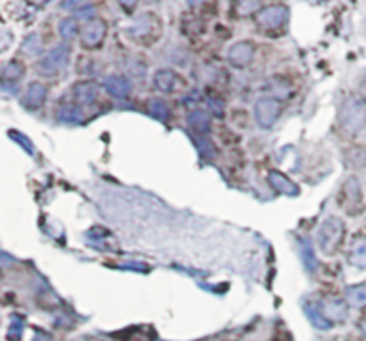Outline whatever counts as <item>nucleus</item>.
<instances>
[{
    "instance_id": "4",
    "label": "nucleus",
    "mask_w": 366,
    "mask_h": 341,
    "mask_svg": "<svg viewBox=\"0 0 366 341\" xmlns=\"http://www.w3.org/2000/svg\"><path fill=\"white\" fill-rule=\"evenodd\" d=\"M108 36V24L102 18H93L81 29V45L88 50H95L104 45Z\"/></svg>"
},
{
    "instance_id": "23",
    "label": "nucleus",
    "mask_w": 366,
    "mask_h": 341,
    "mask_svg": "<svg viewBox=\"0 0 366 341\" xmlns=\"http://www.w3.org/2000/svg\"><path fill=\"white\" fill-rule=\"evenodd\" d=\"M24 72L25 70L22 63L11 61L4 66V70H2V77L8 79V81H18V79L24 75Z\"/></svg>"
},
{
    "instance_id": "22",
    "label": "nucleus",
    "mask_w": 366,
    "mask_h": 341,
    "mask_svg": "<svg viewBox=\"0 0 366 341\" xmlns=\"http://www.w3.org/2000/svg\"><path fill=\"white\" fill-rule=\"evenodd\" d=\"M298 247H300V252H302L300 257H302V261H304V264L307 266V270H309V272L316 270V257H314L309 243H306L304 240H298Z\"/></svg>"
},
{
    "instance_id": "31",
    "label": "nucleus",
    "mask_w": 366,
    "mask_h": 341,
    "mask_svg": "<svg viewBox=\"0 0 366 341\" xmlns=\"http://www.w3.org/2000/svg\"><path fill=\"white\" fill-rule=\"evenodd\" d=\"M33 341H52V338H50L47 333H36L34 334Z\"/></svg>"
},
{
    "instance_id": "17",
    "label": "nucleus",
    "mask_w": 366,
    "mask_h": 341,
    "mask_svg": "<svg viewBox=\"0 0 366 341\" xmlns=\"http://www.w3.org/2000/svg\"><path fill=\"white\" fill-rule=\"evenodd\" d=\"M322 313H323V317H325L327 320L332 324V321L345 320L346 315H349V311H346V305L343 304L342 301H329L323 304Z\"/></svg>"
},
{
    "instance_id": "2",
    "label": "nucleus",
    "mask_w": 366,
    "mask_h": 341,
    "mask_svg": "<svg viewBox=\"0 0 366 341\" xmlns=\"http://www.w3.org/2000/svg\"><path fill=\"white\" fill-rule=\"evenodd\" d=\"M339 123L346 132H359L366 123V104L359 97H346L339 107Z\"/></svg>"
},
{
    "instance_id": "19",
    "label": "nucleus",
    "mask_w": 366,
    "mask_h": 341,
    "mask_svg": "<svg viewBox=\"0 0 366 341\" xmlns=\"http://www.w3.org/2000/svg\"><path fill=\"white\" fill-rule=\"evenodd\" d=\"M147 111H149L156 120H161V122H166L170 118V106L165 100H161V98H150V100L147 102Z\"/></svg>"
},
{
    "instance_id": "27",
    "label": "nucleus",
    "mask_w": 366,
    "mask_h": 341,
    "mask_svg": "<svg viewBox=\"0 0 366 341\" xmlns=\"http://www.w3.org/2000/svg\"><path fill=\"white\" fill-rule=\"evenodd\" d=\"M236 8L240 9L237 11L240 17H249V15H254L256 11H261V4L259 2H237Z\"/></svg>"
},
{
    "instance_id": "26",
    "label": "nucleus",
    "mask_w": 366,
    "mask_h": 341,
    "mask_svg": "<svg viewBox=\"0 0 366 341\" xmlns=\"http://www.w3.org/2000/svg\"><path fill=\"white\" fill-rule=\"evenodd\" d=\"M22 334H24V320L20 317H13L11 325L8 331V340L9 341H20Z\"/></svg>"
},
{
    "instance_id": "5",
    "label": "nucleus",
    "mask_w": 366,
    "mask_h": 341,
    "mask_svg": "<svg viewBox=\"0 0 366 341\" xmlns=\"http://www.w3.org/2000/svg\"><path fill=\"white\" fill-rule=\"evenodd\" d=\"M339 206L345 209L349 215H358L363 209V191L359 186V181L356 177H350L345 184H343L342 191H339Z\"/></svg>"
},
{
    "instance_id": "13",
    "label": "nucleus",
    "mask_w": 366,
    "mask_h": 341,
    "mask_svg": "<svg viewBox=\"0 0 366 341\" xmlns=\"http://www.w3.org/2000/svg\"><path fill=\"white\" fill-rule=\"evenodd\" d=\"M156 29H159V20L154 15H143L133 27L129 29V34L133 40L141 41L145 38L152 36L156 33Z\"/></svg>"
},
{
    "instance_id": "25",
    "label": "nucleus",
    "mask_w": 366,
    "mask_h": 341,
    "mask_svg": "<svg viewBox=\"0 0 366 341\" xmlns=\"http://www.w3.org/2000/svg\"><path fill=\"white\" fill-rule=\"evenodd\" d=\"M22 52H25L27 56H36V54L41 52V41L40 38H38V34H31V36L24 41Z\"/></svg>"
},
{
    "instance_id": "9",
    "label": "nucleus",
    "mask_w": 366,
    "mask_h": 341,
    "mask_svg": "<svg viewBox=\"0 0 366 341\" xmlns=\"http://www.w3.org/2000/svg\"><path fill=\"white\" fill-rule=\"evenodd\" d=\"M154 86L163 93H177V91L184 90L186 81L175 70L163 68L157 70L156 75H154Z\"/></svg>"
},
{
    "instance_id": "7",
    "label": "nucleus",
    "mask_w": 366,
    "mask_h": 341,
    "mask_svg": "<svg viewBox=\"0 0 366 341\" xmlns=\"http://www.w3.org/2000/svg\"><path fill=\"white\" fill-rule=\"evenodd\" d=\"M254 111H256V120H258L259 126H261L263 129H270V127L277 122L279 116H281L282 106L277 98L263 97L256 102Z\"/></svg>"
},
{
    "instance_id": "30",
    "label": "nucleus",
    "mask_w": 366,
    "mask_h": 341,
    "mask_svg": "<svg viewBox=\"0 0 366 341\" xmlns=\"http://www.w3.org/2000/svg\"><path fill=\"white\" fill-rule=\"evenodd\" d=\"M9 135H11V138H15V142L22 143V146H24L25 151H29V154H34V146L31 145V142L24 135H18V132H9Z\"/></svg>"
},
{
    "instance_id": "29",
    "label": "nucleus",
    "mask_w": 366,
    "mask_h": 341,
    "mask_svg": "<svg viewBox=\"0 0 366 341\" xmlns=\"http://www.w3.org/2000/svg\"><path fill=\"white\" fill-rule=\"evenodd\" d=\"M197 145H198V149H200V152H202V156H204V158H217L218 151H217V146H214L213 143L205 142V139H198Z\"/></svg>"
},
{
    "instance_id": "15",
    "label": "nucleus",
    "mask_w": 366,
    "mask_h": 341,
    "mask_svg": "<svg viewBox=\"0 0 366 341\" xmlns=\"http://www.w3.org/2000/svg\"><path fill=\"white\" fill-rule=\"evenodd\" d=\"M188 123L197 135H207L211 130V114L207 111L195 109L188 114Z\"/></svg>"
},
{
    "instance_id": "33",
    "label": "nucleus",
    "mask_w": 366,
    "mask_h": 341,
    "mask_svg": "<svg viewBox=\"0 0 366 341\" xmlns=\"http://www.w3.org/2000/svg\"><path fill=\"white\" fill-rule=\"evenodd\" d=\"M361 329H363V334H365V336H366V320L361 324Z\"/></svg>"
},
{
    "instance_id": "21",
    "label": "nucleus",
    "mask_w": 366,
    "mask_h": 341,
    "mask_svg": "<svg viewBox=\"0 0 366 341\" xmlns=\"http://www.w3.org/2000/svg\"><path fill=\"white\" fill-rule=\"evenodd\" d=\"M156 334L150 327H134L127 333V338L124 341H154Z\"/></svg>"
},
{
    "instance_id": "3",
    "label": "nucleus",
    "mask_w": 366,
    "mask_h": 341,
    "mask_svg": "<svg viewBox=\"0 0 366 341\" xmlns=\"http://www.w3.org/2000/svg\"><path fill=\"white\" fill-rule=\"evenodd\" d=\"M70 61V47L66 43L63 45H57L50 50L49 54H45L36 65V72L43 77H54V75H59L63 70L66 68Z\"/></svg>"
},
{
    "instance_id": "16",
    "label": "nucleus",
    "mask_w": 366,
    "mask_h": 341,
    "mask_svg": "<svg viewBox=\"0 0 366 341\" xmlns=\"http://www.w3.org/2000/svg\"><path fill=\"white\" fill-rule=\"evenodd\" d=\"M349 261L356 268H366V238H358V240L352 243Z\"/></svg>"
},
{
    "instance_id": "18",
    "label": "nucleus",
    "mask_w": 366,
    "mask_h": 341,
    "mask_svg": "<svg viewBox=\"0 0 366 341\" xmlns=\"http://www.w3.org/2000/svg\"><path fill=\"white\" fill-rule=\"evenodd\" d=\"M304 313H306L307 320H309L311 324H313V327H316V329L327 331L332 327V324L323 317L322 311H320L314 304H304Z\"/></svg>"
},
{
    "instance_id": "11",
    "label": "nucleus",
    "mask_w": 366,
    "mask_h": 341,
    "mask_svg": "<svg viewBox=\"0 0 366 341\" xmlns=\"http://www.w3.org/2000/svg\"><path fill=\"white\" fill-rule=\"evenodd\" d=\"M47 95H49L47 86L41 84V82H31L27 90H25V95H24V100H22V104H24L27 109L36 111V109H40V107L45 104V100H47Z\"/></svg>"
},
{
    "instance_id": "24",
    "label": "nucleus",
    "mask_w": 366,
    "mask_h": 341,
    "mask_svg": "<svg viewBox=\"0 0 366 341\" xmlns=\"http://www.w3.org/2000/svg\"><path fill=\"white\" fill-rule=\"evenodd\" d=\"M346 301L352 305L366 304V286H356V288L346 289Z\"/></svg>"
},
{
    "instance_id": "32",
    "label": "nucleus",
    "mask_w": 366,
    "mask_h": 341,
    "mask_svg": "<svg viewBox=\"0 0 366 341\" xmlns=\"http://www.w3.org/2000/svg\"><path fill=\"white\" fill-rule=\"evenodd\" d=\"M361 91H363V95L366 97V75L363 77V81H361Z\"/></svg>"
},
{
    "instance_id": "8",
    "label": "nucleus",
    "mask_w": 366,
    "mask_h": 341,
    "mask_svg": "<svg viewBox=\"0 0 366 341\" xmlns=\"http://www.w3.org/2000/svg\"><path fill=\"white\" fill-rule=\"evenodd\" d=\"M254 56H256V45L252 41H237L227 50V61L234 68H247L254 61Z\"/></svg>"
},
{
    "instance_id": "20",
    "label": "nucleus",
    "mask_w": 366,
    "mask_h": 341,
    "mask_svg": "<svg viewBox=\"0 0 366 341\" xmlns=\"http://www.w3.org/2000/svg\"><path fill=\"white\" fill-rule=\"evenodd\" d=\"M59 34L63 36V40H73L79 34V24L75 18H65L59 24Z\"/></svg>"
},
{
    "instance_id": "28",
    "label": "nucleus",
    "mask_w": 366,
    "mask_h": 341,
    "mask_svg": "<svg viewBox=\"0 0 366 341\" xmlns=\"http://www.w3.org/2000/svg\"><path fill=\"white\" fill-rule=\"evenodd\" d=\"M57 118H59L61 122H66V123L79 122V118H77V109H75V107H70V106L61 107V109L57 111Z\"/></svg>"
},
{
    "instance_id": "12",
    "label": "nucleus",
    "mask_w": 366,
    "mask_h": 341,
    "mask_svg": "<svg viewBox=\"0 0 366 341\" xmlns=\"http://www.w3.org/2000/svg\"><path fill=\"white\" fill-rule=\"evenodd\" d=\"M268 183L277 193H281V195L284 197H297L298 193H300V188H298L288 175L281 174V172H270Z\"/></svg>"
},
{
    "instance_id": "14",
    "label": "nucleus",
    "mask_w": 366,
    "mask_h": 341,
    "mask_svg": "<svg viewBox=\"0 0 366 341\" xmlns=\"http://www.w3.org/2000/svg\"><path fill=\"white\" fill-rule=\"evenodd\" d=\"M104 88L115 98H125L131 93V82L122 75H108L104 79Z\"/></svg>"
},
{
    "instance_id": "1",
    "label": "nucleus",
    "mask_w": 366,
    "mask_h": 341,
    "mask_svg": "<svg viewBox=\"0 0 366 341\" xmlns=\"http://www.w3.org/2000/svg\"><path fill=\"white\" fill-rule=\"evenodd\" d=\"M345 238V224L338 216H329L318 229V247L327 256H334Z\"/></svg>"
},
{
    "instance_id": "6",
    "label": "nucleus",
    "mask_w": 366,
    "mask_h": 341,
    "mask_svg": "<svg viewBox=\"0 0 366 341\" xmlns=\"http://www.w3.org/2000/svg\"><path fill=\"white\" fill-rule=\"evenodd\" d=\"M288 17H290V9L282 4H274L261 8V11L256 13V24L261 29L275 31L288 22Z\"/></svg>"
},
{
    "instance_id": "10",
    "label": "nucleus",
    "mask_w": 366,
    "mask_h": 341,
    "mask_svg": "<svg viewBox=\"0 0 366 341\" xmlns=\"http://www.w3.org/2000/svg\"><path fill=\"white\" fill-rule=\"evenodd\" d=\"M73 100L79 104V106H92L95 104L101 95V88H98L97 82L93 81H79L72 90Z\"/></svg>"
}]
</instances>
